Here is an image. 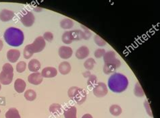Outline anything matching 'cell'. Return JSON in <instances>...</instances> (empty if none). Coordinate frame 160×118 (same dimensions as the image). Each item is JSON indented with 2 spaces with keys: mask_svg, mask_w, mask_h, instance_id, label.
Listing matches in <instances>:
<instances>
[{
  "mask_svg": "<svg viewBox=\"0 0 160 118\" xmlns=\"http://www.w3.org/2000/svg\"><path fill=\"white\" fill-rule=\"evenodd\" d=\"M128 86V80L124 75L113 73L108 80V87L116 93H120L126 91Z\"/></svg>",
  "mask_w": 160,
  "mask_h": 118,
  "instance_id": "obj_1",
  "label": "cell"
},
{
  "mask_svg": "<svg viewBox=\"0 0 160 118\" xmlns=\"http://www.w3.org/2000/svg\"><path fill=\"white\" fill-rule=\"evenodd\" d=\"M3 37L6 43L12 47H19L24 43V33L18 28H8L4 32Z\"/></svg>",
  "mask_w": 160,
  "mask_h": 118,
  "instance_id": "obj_2",
  "label": "cell"
},
{
  "mask_svg": "<svg viewBox=\"0 0 160 118\" xmlns=\"http://www.w3.org/2000/svg\"><path fill=\"white\" fill-rule=\"evenodd\" d=\"M68 95L69 97L75 101L78 105H81L85 103L87 96V94L85 89L77 86L70 88L68 91Z\"/></svg>",
  "mask_w": 160,
  "mask_h": 118,
  "instance_id": "obj_3",
  "label": "cell"
},
{
  "mask_svg": "<svg viewBox=\"0 0 160 118\" xmlns=\"http://www.w3.org/2000/svg\"><path fill=\"white\" fill-rule=\"evenodd\" d=\"M14 69L10 64H5L2 67V71L0 73V82L3 85L10 84L13 80Z\"/></svg>",
  "mask_w": 160,
  "mask_h": 118,
  "instance_id": "obj_4",
  "label": "cell"
},
{
  "mask_svg": "<svg viewBox=\"0 0 160 118\" xmlns=\"http://www.w3.org/2000/svg\"><path fill=\"white\" fill-rule=\"evenodd\" d=\"M45 41L43 37H38L32 44H29L33 53H39L43 51L45 47Z\"/></svg>",
  "mask_w": 160,
  "mask_h": 118,
  "instance_id": "obj_5",
  "label": "cell"
},
{
  "mask_svg": "<svg viewBox=\"0 0 160 118\" xmlns=\"http://www.w3.org/2000/svg\"><path fill=\"white\" fill-rule=\"evenodd\" d=\"M35 16L31 12L25 11L20 16V21L24 27H31L35 22Z\"/></svg>",
  "mask_w": 160,
  "mask_h": 118,
  "instance_id": "obj_6",
  "label": "cell"
},
{
  "mask_svg": "<svg viewBox=\"0 0 160 118\" xmlns=\"http://www.w3.org/2000/svg\"><path fill=\"white\" fill-rule=\"evenodd\" d=\"M92 92H93L94 95L97 96V97H103V96H106L108 92V86L106 84L103 82H98L93 88Z\"/></svg>",
  "mask_w": 160,
  "mask_h": 118,
  "instance_id": "obj_7",
  "label": "cell"
},
{
  "mask_svg": "<svg viewBox=\"0 0 160 118\" xmlns=\"http://www.w3.org/2000/svg\"><path fill=\"white\" fill-rule=\"evenodd\" d=\"M103 57L105 64H115L118 67L121 66V62L116 58V54L113 51H109V52H106Z\"/></svg>",
  "mask_w": 160,
  "mask_h": 118,
  "instance_id": "obj_8",
  "label": "cell"
},
{
  "mask_svg": "<svg viewBox=\"0 0 160 118\" xmlns=\"http://www.w3.org/2000/svg\"><path fill=\"white\" fill-rule=\"evenodd\" d=\"M59 56L64 60H67L69 59L72 56L73 51L72 49L70 47H66V46H62L59 49Z\"/></svg>",
  "mask_w": 160,
  "mask_h": 118,
  "instance_id": "obj_9",
  "label": "cell"
},
{
  "mask_svg": "<svg viewBox=\"0 0 160 118\" xmlns=\"http://www.w3.org/2000/svg\"><path fill=\"white\" fill-rule=\"evenodd\" d=\"M28 81L33 85H39L43 81V76L39 72H34L29 75Z\"/></svg>",
  "mask_w": 160,
  "mask_h": 118,
  "instance_id": "obj_10",
  "label": "cell"
},
{
  "mask_svg": "<svg viewBox=\"0 0 160 118\" xmlns=\"http://www.w3.org/2000/svg\"><path fill=\"white\" fill-rule=\"evenodd\" d=\"M89 55V49L87 46H81L76 52V57L78 60H84Z\"/></svg>",
  "mask_w": 160,
  "mask_h": 118,
  "instance_id": "obj_11",
  "label": "cell"
},
{
  "mask_svg": "<svg viewBox=\"0 0 160 118\" xmlns=\"http://www.w3.org/2000/svg\"><path fill=\"white\" fill-rule=\"evenodd\" d=\"M41 74L43 78H53L56 76L58 71L53 67H46L42 70Z\"/></svg>",
  "mask_w": 160,
  "mask_h": 118,
  "instance_id": "obj_12",
  "label": "cell"
},
{
  "mask_svg": "<svg viewBox=\"0 0 160 118\" xmlns=\"http://www.w3.org/2000/svg\"><path fill=\"white\" fill-rule=\"evenodd\" d=\"M20 56V51L17 49H10L7 53V58L11 63H15L18 60Z\"/></svg>",
  "mask_w": 160,
  "mask_h": 118,
  "instance_id": "obj_13",
  "label": "cell"
},
{
  "mask_svg": "<svg viewBox=\"0 0 160 118\" xmlns=\"http://www.w3.org/2000/svg\"><path fill=\"white\" fill-rule=\"evenodd\" d=\"M14 13L9 10L4 9L0 12V20L3 22H8L14 18Z\"/></svg>",
  "mask_w": 160,
  "mask_h": 118,
  "instance_id": "obj_14",
  "label": "cell"
},
{
  "mask_svg": "<svg viewBox=\"0 0 160 118\" xmlns=\"http://www.w3.org/2000/svg\"><path fill=\"white\" fill-rule=\"evenodd\" d=\"M25 88H26V82L21 78L16 79L14 82L15 91L18 93H22L25 91Z\"/></svg>",
  "mask_w": 160,
  "mask_h": 118,
  "instance_id": "obj_15",
  "label": "cell"
},
{
  "mask_svg": "<svg viewBox=\"0 0 160 118\" xmlns=\"http://www.w3.org/2000/svg\"><path fill=\"white\" fill-rule=\"evenodd\" d=\"M28 70L32 72H38L41 68V64L39 60H36V59H33V60H31L28 63Z\"/></svg>",
  "mask_w": 160,
  "mask_h": 118,
  "instance_id": "obj_16",
  "label": "cell"
},
{
  "mask_svg": "<svg viewBox=\"0 0 160 118\" xmlns=\"http://www.w3.org/2000/svg\"><path fill=\"white\" fill-rule=\"evenodd\" d=\"M58 69L60 73H61L62 75H66L70 72L71 66L68 61H63L59 65Z\"/></svg>",
  "mask_w": 160,
  "mask_h": 118,
  "instance_id": "obj_17",
  "label": "cell"
},
{
  "mask_svg": "<svg viewBox=\"0 0 160 118\" xmlns=\"http://www.w3.org/2000/svg\"><path fill=\"white\" fill-rule=\"evenodd\" d=\"M77 109L74 106H70L67 108L64 111L65 118H77Z\"/></svg>",
  "mask_w": 160,
  "mask_h": 118,
  "instance_id": "obj_18",
  "label": "cell"
},
{
  "mask_svg": "<svg viewBox=\"0 0 160 118\" xmlns=\"http://www.w3.org/2000/svg\"><path fill=\"white\" fill-rule=\"evenodd\" d=\"M118 66L113 64H105L103 66V72L106 74H113L116 71Z\"/></svg>",
  "mask_w": 160,
  "mask_h": 118,
  "instance_id": "obj_19",
  "label": "cell"
},
{
  "mask_svg": "<svg viewBox=\"0 0 160 118\" xmlns=\"http://www.w3.org/2000/svg\"><path fill=\"white\" fill-rule=\"evenodd\" d=\"M6 118H21L18 109L16 108H10L6 113Z\"/></svg>",
  "mask_w": 160,
  "mask_h": 118,
  "instance_id": "obj_20",
  "label": "cell"
},
{
  "mask_svg": "<svg viewBox=\"0 0 160 118\" xmlns=\"http://www.w3.org/2000/svg\"><path fill=\"white\" fill-rule=\"evenodd\" d=\"M109 112L113 116H119L122 112V109L118 105H112L109 107Z\"/></svg>",
  "mask_w": 160,
  "mask_h": 118,
  "instance_id": "obj_21",
  "label": "cell"
},
{
  "mask_svg": "<svg viewBox=\"0 0 160 118\" xmlns=\"http://www.w3.org/2000/svg\"><path fill=\"white\" fill-rule=\"evenodd\" d=\"M74 26V22L70 18H65L60 22V27L64 29H70Z\"/></svg>",
  "mask_w": 160,
  "mask_h": 118,
  "instance_id": "obj_22",
  "label": "cell"
},
{
  "mask_svg": "<svg viewBox=\"0 0 160 118\" xmlns=\"http://www.w3.org/2000/svg\"><path fill=\"white\" fill-rule=\"evenodd\" d=\"M70 35L73 41H80L83 39V32L81 30L72 31Z\"/></svg>",
  "mask_w": 160,
  "mask_h": 118,
  "instance_id": "obj_23",
  "label": "cell"
},
{
  "mask_svg": "<svg viewBox=\"0 0 160 118\" xmlns=\"http://www.w3.org/2000/svg\"><path fill=\"white\" fill-rule=\"evenodd\" d=\"M134 94L135 95V96H137V97H142V96H145V92L143 91L142 88L138 82L136 83L135 86H134Z\"/></svg>",
  "mask_w": 160,
  "mask_h": 118,
  "instance_id": "obj_24",
  "label": "cell"
},
{
  "mask_svg": "<svg viewBox=\"0 0 160 118\" xmlns=\"http://www.w3.org/2000/svg\"><path fill=\"white\" fill-rule=\"evenodd\" d=\"M49 111L53 115H59L62 111V106L60 104L53 103L50 105Z\"/></svg>",
  "mask_w": 160,
  "mask_h": 118,
  "instance_id": "obj_25",
  "label": "cell"
},
{
  "mask_svg": "<svg viewBox=\"0 0 160 118\" xmlns=\"http://www.w3.org/2000/svg\"><path fill=\"white\" fill-rule=\"evenodd\" d=\"M24 97L27 101H32L36 99L37 93L35 91H33L32 89H29L24 92Z\"/></svg>",
  "mask_w": 160,
  "mask_h": 118,
  "instance_id": "obj_26",
  "label": "cell"
},
{
  "mask_svg": "<svg viewBox=\"0 0 160 118\" xmlns=\"http://www.w3.org/2000/svg\"><path fill=\"white\" fill-rule=\"evenodd\" d=\"M62 40L63 43L65 44H67V45H69V44H71L72 43L73 40H72V37L70 35V31H67L63 34L62 37Z\"/></svg>",
  "mask_w": 160,
  "mask_h": 118,
  "instance_id": "obj_27",
  "label": "cell"
},
{
  "mask_svg": "<svg viewBox=\"0 0 160 118\" xmlns=\"http://www.w3.org/2000/svg\"><path fill=\"white\" fill-rule=\"evenodd\" d=\"M95 64V61L94 59L89 58L85 61V63H84V66H85V69H87L88 71H89L93 69Z\"/></svg>",
  "mask_w": 160,
  "mask_h": 118,
  "instance_id": "obj_28",
  "label": "cell"
},
{
  "mask_svg": "<svg viewBox=\"0 0 160 118\" xmlns=\"http://www.w3.org/2000/svg\"><path fill=\"white\" fill-rule=\"evenodd\" d=\"M98 84V78H97L96 76L91 75L90 77H89L87 81V85L89 86L90 89L93 88L96 84Z\"/></svg>",
  "mask_w": 160,
  "mask_h": 118,
  "instance_id": "obj_29",
  "label": "cell"
},
{
  "mask_svg": "<svg viewBox=\"0 0 160 118\" xmlns=\"http://www.w3.org/2000/svg\"><path fill=\"white\" fill-rule=\"evenodd\" d=\"M33 54L34 53H33V52H32V50L30 47V45H27L24 49V52H23L24 57L27 60V59L31 58L33 56Z\"/></svg>",
  "mask_w": 160,
  "mask_h": 118,
  "instance_id": "obj_30",
  "label": "cell"
},
{
  "mask_svg": "<svg viewBox=\"0 0 160 118\" xmlns=\"http://www.w3.org/2000/svg\"><path fill=\"white\" fill-rule=\"evenodd\" d=\"M94 41L97 45L99 46V47H103L106 45V41L103 39L102 37H100L99 35H95L94 37Z\"/></svg>",
  "mask_w": 160,
  "mask_h": 118,
  "instance_id": "obj_31",
  "label": "cell"
},
{
  "mask_svg": "<svg viewBox=\"0 0 160 118\" xmlns=\"http://www.w3.org/2000/svg\"><path fill=\"white\" fill-rule=\"evenodd\" d=\"M27 68V64L24 61H20L16 65V71L19 73H22Z\"/></svg>",
  "mask_w": 160,
  "mask_h": 118,
  "instance_id": "obj_32",
  "label": "cell"
},
{
  "mask_svg": "<svg viewBox=\"0 0 160 118\" xmlns=\"http://www.w3.org/2000/svg\"><path fill=\"white\" fill-rule=\"evenodd\" d=\"M81 27L84 29V31H82V32H83V39H85V40L89 39L90 38H91V31L87 28L84 27L83 25H81Z\"/></svg>",
  "mask_w": 160,
  "mask_h": 118,
  "instance_id": "obj_33",
  "label": "cell"
},
{
  "mask_svg": "<svg viewBox=\"0 0 160 118\" xmlns=\"http://www.w3.org/2000/svg\"><path fill=\"white\" fill-rule=\"evenodd\" d=\"M106 53V51L104 49H98L95 52V57L96 58H102Z\"/></svg>",
  "mask_w": 160,
  "mask_h": 118,
  "instance_id": "obj_34",
  "label": "cell"
},
{
  "mask_svg": "<svg viewBox=\"0 0 160 118\" xmlns=\"http://www.w3.org/2000/svg\"><path fill=\"white\" fill-rule=\"evenodd\" d=\"M43 38L45 41H47L49 42H52L53 39V33L51 32H46L44 33Z\"/></svg>",
  "mask_w": 160,
  "mask_h": 118,
  "instance_id": "obj_35",
  "label": "cell"
},
{
  "mask_svg": "<svg viewBox=\"0 0 160 118\" xmlns=\"http://www.w3.org/2000/svg\"><path fill=\"white\" fill-rule=\"evenodd\" d=\"M144 106H145V110H146V111L147 113V114H148L149 116H151V117H153L152 111H151V109L150 107V105H149V103L148 102V101H145Z\"/></svg>",
  "mask_w": 160,
  "mask_h": 118,
  "instance_id": "obj_36",
  "label": "cell"
},
{
  "mask_svg": "<svg viewBox=\"0 0 160 118\" xmlns=\"http://www.w3.org/2000/svg\"><path fill=\"white\" fill-rule=\"evenodd\" d=\"M92 74H91V72L89 71H86V72H84L83 73V76H85V78H89V77H90L91 76Z\"/></svg>",
  "mask_w": 160,
  "mask_h": 118,
  "instance_id": "obj_37",
  "label": "cell"
},
{
  "mask_svg": "<svg viewBox=\"0 0 160 118\" xmlns=\"http://www.w3.org/2000/svg\"><path fill=\"white\" fill-rule=\"evenodd\" d=\"M81 118H93V117H92V116L91 114H89V113H87V114L84 115Z\"/></svg>",
  "mask_w": 160,
  "mask_h": 118,
  "instance_id": "obj_38",
  "label": "cell"
},
{
  "mask_svg": "<svg viewBox=\"0 0 160 118\" xmlns=\"http://www.w3.org/2000/svg\"><path fill=\"white\" fill-rule=\"evenodd\" d=\"M3 41L2 40H0V51H1L3 48Z\"/></svg>",
  "mask_w": 160,
  "mask_h": 118,
  "instance_id": "obj_39",
  "label": "cell"
},
{
  "mask_svg": "<svg viewBox=\"0 0 160 118\" xmlns=\"http://www.w3.org/2000/svg\"><path fill=\"white\" fill-rule=\"evenodd\" d=\"M2 89V86H1V84H0V91Z\"/></svg>",
  "mask_w": 160,
  "mask_h": 118,
  "instance_id": "obj_40",
  "label": "cell"
},
{
  "mask_svg": "<svg viewBox=\"0 0 160 118\" xmlns=\"http://www.w3.org/2000/svg\"><path fill=\"white\" fill-rule=\"evenodd\" d=\"M0 113H1V111H0Z\"/></svg>",
  "mask_w": 160,
  "mask_h": 118,
  "instance_id": "obj_41",
  "label": "cell"
}]
</instances>
